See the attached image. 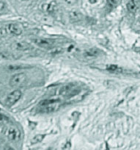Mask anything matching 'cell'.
<instances>
[{
  "label": "cell",
  "mask_w": 140,
  "mask_h": 150,
  "mask_svg": "<svg viewBox=\"0 0 140 150\" xmlns=\"http://www.w3.org/2000/svg\"><path fill=\"white\" fill-rule=\"evenodd\" d=\"M107 69L112 72H116V73H120V72H122V69L116 66H112V65L108 66Z\"/></svg>",
  "instance_id": "15"
},
{
  "label": "cell",
  "mask_w": 140,
  "mask_h": 150,
  "mask_svg": "<svg viewBox=\"0 0 140 150\" xmlns=\"http://www.w3.org/2000/svg\"><path fill=\"white\" fill-rule=\"evenodd\" d=\"M8 120V118L5 116V115L0 114V122H4V121Z\"/></svg>",
  "instance_id": "20"
},
{
  "label": "cell",
  "mask_w": 140,
  "mask_h": 150,
  "mask_svg": "<svg viewBox=\"0 0 140 150\" xmlns=\"http://www.w3.org/2000/svg\"><path fill=\"white\" fill-rule=\"evenodd\" d=\"M99 51L97 49H90L84 52V56L87 57H94L98 55Z\"/></svg>",
  "instance_id": "12"
},
{
  "label": "cell",
  "mask_w": 140,
  "mask_h": 150,
  "mask_svg": "<svg viewBox=\"0 0 140 150\" xmlns=\"http://www.w3.org/2000/svg\"><path fill=\"white\" fill-rule=\"evenodd\" d=\"M31 45L27 42H15L12 45V48L15 50H18V51H25L28 50L31 48Z\"/></svg>",
  "instance_id": "7"
},
{
  "label": "cell",
  "mask_w": 140,
  "mask_h": 150,
  "mask_svg": "<svg viewBox=\"0 0 140 150\" xmlns=\"http://www.w3.org/2000/svg\"><path fill=\"white\" fill-rule=\"evenodd\" d=\"M24 1H28V0H24Z\"/></svg>",
  "instance_id": "22"
},
{
  "label": "cell",
  "mask_w": 140,
  "mask_h": 150,
  "mask_svg": "<svg viewBox=\"0 0 140 150\" xmlns=\"http://www.w3.org/2000/svg\"><path fill=\"white\" fill-rule=\"evenodd\" d=\"M59 99H45V100L40 102V106H44V105H54V104L60 102Z\"/></svg>",
  "instance_id": "13"
},
{
  "label": "cell",
  "mask_w": 140,
  "mask_h": 150,
  "mask_svg": "<svg viewBox=\"0 0 140 150\" xmlns=\"http://www.w3.org/2000/svg\"><path fill=\"white\" fill-rule=\"evenodd\" d=\"M44 137H45V135H35V136H34V138L32 139V141H31L32 144H37V143H39V142H41V141L43 140V138H44Z\"/></svg>",
  "instance_id": "14"
},
{
  "label": "cell",
  "mask_w": 140,
  "mask_h": 150,
  "mask_svg": "<svg viewBox=\"0 0 140 150\" xmlns=\"http://www.w3.org/2000/svg\"><path fill=\"white\" fill-rule=\"evenodd\" d=\"M139 8L138 0H130L127 4V9L130 13H136Z\"/></svg>",
  "instance_id": "9"
},
{
  "label": "cell",
  "mask_w": 140,
  "mask_h": 150,
  "mask_svg": "<svg viewBox=\"0 0 140 150\" xmlns=\"http://www.w3.org/2000/svg\"><path fill=\"white\" fill-rule=\"evenodd\" d=\"M63 2L68 5H73L76 2V0H63Z\"/></svg>",
  "instance_id": "19"
},
{
  "label": "cell",
  "mask_w": 140,
  "mask_h": 150,
  "mask_svg": "<svg viewBox=\"0 0 140 150\" xmlns=\"http://www.w3.org/2000/svg\"><path fill=\"white\" fill-rule=\"evenodd\" d=\"M3 129H4L3 126H2V125H1V124H0V133H1V132H2V131H3Z\"/></svg>",
  "instance_id": "21"
},
{
  "label": "cell",
  "mask_w": 140,
  "mask_h": 150,
  "mask_svg": "<svg viewBox=\"0 0 140 150\" xmlns=\"http://www.w3.org/2000/svg\"><path fill=\"white\" fill-rule=\"evenodd\" d=\"M118 0H106V2H107V7L109 9H112V8H115V6L117 4Z\"/></svg>",
  "instance_id": "16"
},
{
  "label": "cell",
  "mask_w": 140,
  "mask_h": 150,
  "mask_svg": "<svg viewBox=\"0 0 140 150\" xmlns=\"http://www.w3.org/2000/svg\"><path fill=\"white\" fill-rule=\"evenodd\" d=\"M5 136L11 141H18L21 138V132L14 127L7 128L5 132Z\"/></svg>",
  "instance_id": "2"
},
{
  "label": "cell",
  "mask_w": 140,
  "mask_h": 150,
  "mask_svg": "<svg viewBox=\"0 0 140 150\" xmlns=\"http://www.w3.org/2000/svg\"><path fill=\"white\" fill-rule=\"evenodd\" d=\"M21 96V92L19 90H15L11 92L5 100V105L8 107H11L15 105L20 99Z\"/></svg>",
  "instance_id": "3"
},
{
  "label": "cell",
  "mask_w": 140,
  "mask_h": 150,
  "mask_svg": "<svg viewBox=\"0 0 140 150\" xmlns=\"http://www.w3.org/2000/svg\"><path fill=\"white\" fill-rule=\"evenodd\" d=\"M54 105L41 106V108H40V112H46V113H49V112H54V111H55L56 110V106H54Z\"/></svg>",
  "instance_id": "11"
},
{
  "label": "cell",
  "mask_w": 140,
  "mask_h": 150,
  "mask_svg": "<svg viewBox=\"0 0 140 150\" xmlns=\"http://www.w3.org/2000/svg\"><path fill=\"white\" fill-rule=\"evenodd\" d=\"M8 30L6 28H0V37H5L8 34Z\"/></svg>",
  "instance_id": "17"
},
{
  "label": "cell",
  "mask_w": 140,
  "mask_h": 150,
  "mask_svg": "<svg viewBox=\"0 0 140 150\" xmlns=\"http://www.w3.org/2000/svg\"><path fill=\"white\" fill-rule=\"evenodd\" d=\"M28 81V77L24 73H18L13 75L10 80V85L12 87L20 88L25 86Z\"/></svg>",
  "instance_id": "1"
},
{
  "label": "cell",
  "mask_w": 140,
  "mask_h": 150,
  "mask_svg": "<svg viewBox=\"0 0 140 150\" xmlns=\"http://www.w3.org/2000/svg\"><path fill=\"white\" fill-rule=\"evenodd\" d=\"M75 85L74 84H68L66 86H63L60 89L59 93L62 96H65V95L71 94L73 91H75Z\"/></svg>",
  "instance_id": "8"
},
{
  "label": "cell",
  "mask_w": 140,
  "mask_h": 150,
  "mask_svg": "<svg viewBox=\"0 0 140 150\" xmlns=\"http://www.w3.org/2000/svg\"><path fill=\"white\" fill-rule=\"evenodd\" d=\"M34 44L41 48L49 49L54 46L55 41L52 39H49V38H35V39L32 40Z\"/></svg>",
  "instance_id": "4"
},
{
  "label": "cell",
  "mask_w": 140,
  "mask_h": 150,
  "mask_svg": "<svg viewBox=\"0 0 140 150\" xmlns=\"http://www.w3.org/2000/svg\"><path fill=\"white\" fill-rule=\"evenodd\" d=\"M69 17H70V21L73 22H77V21H81L82 19V15L79 12L76 11H71L69 13Z\"/></svg>",
  "instance_id": "10"
},
{
  "label": "cell",
  "mask_w": 140,
  "mask_h": 150,
  "mask_svg": "<svg viewBox=\"0 0 140 150\" xmlns=\"http://www.w3.org/2000/svg\"><path fill=\"white\" fill-rule=\"evenodd\" d=\"M5 7H6V5H5V2H3L2 1L0 0V12L3 11L5 9Z\"/></svg>",
  "instance_id": "18"
},
{
  "label": "cell",
  "mask_w": 140,
  "mask_h": 150,
  "mask_svg": "<svg viewBox=\"0 0 140 150\" xmlns=\"http://www.w3.org/2000/svg\"><path fill=\"white\" fill-rule=\"evenodd\" d=\"M0 110H1V109H0Z\"/></svg>",
  "instance_id": "23"
},
{
  "label": "cell",
  "mask_w": 140,
  "mask_h": 150,
  "mask_svg": "<svg viewBox=\"0 0 140 150\" xmlns=\"http://www.w3.org/2000/svg\"><path fill=\"white\" fill-rule=\"evenodd\" d=\"M7 30L9 33H11L15 35H19L22 33L23 30L21 27L18 24H10L7 26L6 27Z\"/></svg>",
  "instance_id": "6"
},
{
  "label": "cell",
  "mask_w": 140,
  "mask_h": 150,
  "mask_svg": "<svg viewBox=\"0 0 140 150\" xmlns=\"http://www.w3.org/2000/svg\"><path fill=\"white\" fill-rule=\"evenodd\" d=\"M57 8V4L55 2H51L49 3H43L40 5V11L46 13H52Z\"/></svg>",
  "instance_id": "5"
}]
</instances>
